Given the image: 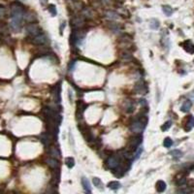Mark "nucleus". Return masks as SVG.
<instances>
[{
  "instance_id": "obj_13",
  "label": "nucleus",
  "mask_w": 194,
  "mask_h": 194,
  "mask_svg": "<svg viewBox=\"0 0 194 194\" xmlns=\"http://www.w3.org/2000/svg\"><path fill=\"white\" fill-rule=\"evenodd\" d=\"M82 185L84 187L87 193H91V187H90V182L87 178H82Z\"/></svg>"
},
{
  "instance_id": "obj_32",
  "label": "nucleus",
  "mask_w": 194,
  "mask_h": 194,
  "mask_svg": "<svg viewBox=\"0 0 194 194\" xmlns=\"http://www.w3.org/2000/svg\"><path fill=\"white\" fill-rule=\"evenodd\" d=\"M109 27L113 30V32H114V31H115V32H118V30H120V26H118V24H116V23H110V24H109Z\"/></svg>"
},
{
  "instance_id": "obj_15",
  "label": "nucleus",
  "mask_w": 194,
  "mask_h": 194,
  "mask_svg": "<svg viewBox=\"0 0 194 194\" xmlns=\"http://www.w3.org/2000/svg\"><path fill=\"white\" fill-rule=\"evenodd\" d=\"M192 127H194V116H188L186 125L184 126V129H185V131H189Z\"/></svg>"
},
{
  "instance_id": "obj_29",
  "label": "nucleus",
  "mask_w": 194,
  "mask_h": 194,
  "mask_svg": "<svg viewBox=\"0 0 194 194\" xmlns=\"http://www.w3.org/2000/svg\"><path fill=\"white\" fill-rule=\"evenodd\" d=\"M161 44L162 46L166 49H169V46H170V42H169L168 37H162L161 39Z\"/></svg>"
},
{
  "instance_id": "obj_19",
  "label": "nucleus",
  "mask_w": 194,
  "mask_h": 194,
  "mask_svg": "<svg viewBox=\"0 0 194 194\" xmlns=\"http://www.w3.org/2000/svg\"><path fill=\"white\" fill-rule=\"evenodd\" d=\"M162 11H163V13H164L167 17L172 16V14L174 13L173 9H172V8L169 6V5H163V6H162Z\"/></svg>"
},
{
  "instance_id": "obj_18",
  "label": "nucleus",
  "mask_w": 194,
  "mask_h": 194,
  "mask_svg": "<svg viewBox=\"0 0 194 194\" xmlns=\"http://www.w3.org/2000/svg\"><path fill=\"white\" fill-rule=\"evenodd\" d=\"M120 186H121L120 182H116V181L110 182L109 184H108V187H109L110 189H113V190L118 189V188H120Z\"/></svg>"
},
{
  "instance_id": "obj_28",
  "label": "nucleus",
  "mask_w": 194,
  "mask_h": 194,
  "mask_svg": "<svg viewBox=\"0 0 194 194\" xmlns=\"http://www.w3.org/2000/svg\"><path fill=\"white\" fill-rule=\"evenodd\" d=\"M49 12L51 13V15L52 16V17H54V16H56V14H57V12H56V8H55V6L54 4H52V5H49Z\"/></svg>"
},
{
  "instance_id": "obj_3",
  "label": "nucleus",
  "mask_w": 194,
  "mask_h": 194,
  "mask_svg": "<svg viewBox=\"0 0 194 194\" xmlns=\"http://www.w3.org/2000/svg\"><path fill=\"white\" fill-rule=\"evenodd\" d=\"M141 143H142V137H141V136H135V137H132V138H130V140L128 142L127 149H128V151H133L140 146Z\"/></svg>"
},
{
  "instance_id": "obj_27",
  "label": "nucleus",
  "mask_w": 194,
  "mask_h": 194,
  "mask_svg": "<svg viewBox=\"0 0 194 194\" xmlns=\"http://www.w3.org/2000/svg\"><path fill=\"white\" fill-rule=\"evenodd\" d=\"M125 109L127 113H132L133 111H134V105H133L131 101H127V105L125 106Z\"/></svg>"
},
{
  "instance_id": "obj_22",
  "label": "nucleus",
  "mask_w": 194,
  "mask_h": 194,
  "mask_svg": "<svg viewBox=\"0 0 194 194\" xmlns=\"http://www.w3.org/2000/svg\"><path fill=\"white\" fill-rule=\"evenodd\" d=\"M149 26L152 29H158L159 27V21H157L156 19H151V23H149Z\"/></svg>"
},
{
  "instance_id": "obj_31",
  "label": "nucleus",
  "mask_w": 194,
  "mask_h": 194,
  "mask_svg": "<svg viewBox=\"0 0 194 194\" xmlns=\"http://www.w3.org/2000/svg\"><path fill=\"white\" fill-rule=\"evenodd\" d=\"M171 126H172V121L168 120V121H166V122L161 126V130H162V131H167V130L170 128Z\"/></svg>"
},
{
  "instance_id": "obj_35",
  "label": "nucleus",
  "mask_w": 194,
  "mask_h": 194,
  "mask_svg": "<svg viewBox=\"0 0 194 194\" xmlns=\"http://www.w3.org/2000/svg\"><path fill=\"white\" fill-rule=\"evenodd\" d=\"M40 2H41V4L44 6V5H46L47 3H48V0H40Z\"/></svg>"
},
{
  "instance_id": "obj_16",
  "label": "nucleus",
  "mask_w": 194,
  "mask_h": 194,
  "mask_svg": "<svg viewBox=\"0 0 194 194\" xmlns=\"http://www.w3.org/2000/svg\"><path fill=\"white\" fill-rule=\"evenodd\" d=\"M135 90H136V92L139 93V94H145V92H146V87L144 85V84L142 82H140V83H138V84L135 85Z\"/></svg>"
},
{
  "instance_id": "obj_2",
  "label": "nucleus",
  "mask_w": 194,
  "mask_h": 194,
  "mask_svg": "<svg viewBox=\"0 0 194 194\" xmlns=\"http://www.w3.org/2000/svg\"><path fill=\"white\" fill-rule=\"evenodd\" d=\"M147 121H148V120H145V116H143V118H139L137 120H135L134 122L131 124L132 132L136 133V134H140V133H142L146 127Z\"/></svg>"
},
{
  "instance_id": "obj_6",
  "label": "nucleus",
  "mask_w": 194,
  "mask_h": 194,
  "mask_svg": "<svg viewBox=\"0 0 194 194\" xmlns=\"http://www.w3.org/2000/svg\"><path fill=\"white\" fill-rule=\"evenodd\" d=\"M26 32H27V34H29L30 36L34 37V36H37V35L40 34L41 28L37 25V24L30 23L26 26Z\"/></svg>"
},
{
  "instance_id": "obj_4",
  "label": "nucleus",
  "mask_w": 194,
  "mask_h": 194,
  "mask_svg": "<svg viewBox=\"0 0 194 194\" xmlns=\"http://www.w3.org/2000/svg\"><path fill=\"white\" fill-rule=\"evenodd\" d=\"M79 129L80 131H81L83 137L85 138V141H87V142H89V141H92L93 140V136H92V133H91L89 127L87 126L85 124H81V125H79Z\"/></svg>"
},
{
  "instance_id": "obj_33",
  "label": "nucleus",
  "mask_w": 194,
  "mask_h": 194,
  "mask_svg": "<svg viewBox=\"0 0 194 194\" xmlns=\"http://www.w3.org/2000/svg\"><path fill=\"white\" fill-rule=\"evenodd\" d=\"M121 56H122L123 59H125V60L132 59V55H131V54H130V52H123Z\"/></svg>"
},
{
  "instance_id": "obj_30",
  "label": "nucleus",
  "mask_w": 194,
  "mask_h": 194,
  "mask_svg": "<svg viewBox=\"0 0 194 194\" xmlns=\"http://www.w3.org/2000/svg\"><path fill=\"white\" fill-rule=\"evenodd\" d=\"M135 151H136V152H135V154H134V158L135 159H138L140 157V155L142 154V152H143V148H142V147H138V148L136 149Z\"/></svg>"
},
{
  "instance_id": "obj_5",
  "label": "nucleus",
  "mask_w": 194,
  "mask_h": 194,
  "mask_svg": "<svg viewBox=\"0 0 194 194\" xmlns=\"http://www.w3.org/2000/svg\"><path fill=\"white\" fill-rule=\"evenodd\" d=\"M120 157L118 156V155H113V156H110L109 158L107 159V162H106V165L107 167L111 169V170H114V169H116V167L120 164Z\"/></svg>"
},
{
  "instance_id": "obj_17",
  "label": "nucleus",
  "mask_w": 194,
  "mask_h": 194,
  "mask_svg": "<svg viewBox=\"0 0 194 194\" xmlns=\"http://www.w3.org/2000/svg\"><path fill=\"white\" fill-rule=\"evenodd\" d=\"M155 187H156L157 192H164L166 189V184L165 182L163 181H158L155 184Z\"/></svg>"
},
{
  "instance_id": "obj_1",
  "label": "nucleus",
  "mask_w": 194,
  "mask_h": 194,
  "mask_svg": "<svg viewBox=\"0 0 194 194\" xmlns=\"http://www.w3.org/2000/svg\"><path fill=\"white\" fill-rule=\"evenodd\" d=\"M11 13H12V21H11V27L13 30L18 31L21 28V21L24 15L23 8L21 4L19 3H13L11 7Z\"/></svg>"
},
{
  "instance_id": "obj_21",
  "label": "nucleus",
  "mask_w": 194,
  "mask_h": 194,
  "mask_svg": "<svg viewBox=\"0 0 194 194\" xmlns=\"http://www.w3.org/2000/svg\"><path fill=\"white\" fill-rule=\"evenodd\" d=\"M65 164L66 166H67L68 168H73L75 166V159L73 158V157H66L65 158Z\"/></svg>"
},
{
  "instance_id": "obj_14",
  "label": "nucleus",
  "mask_w": 194,
  "mask_h": 194,
  "mask_svg": "<svg viewBox=\"0 0 194 194\" xmlns=\"http://www.w3.org/2000/svg\"><path fill=\"white\" fill-rule=\"evenodd\" d=\"M191 107H192V102H191L190 100H185L184 102V104L182 105L181 110H182V112L187 113V112H189V110L191 109Z\"/></svg>"
},
{
  "instance_id": "obj_11",
  "label": "nucleus",
  "mask_w": 194,
  "mask_h": 194,
  "mask_svg": "<svg viewBox=\"0 0 194 194\" xmlns=\"http://www.w3.org/2000/svg\"><path fill=\"white\" fill-rule=\"evenodd\" d=\"M49 154L51 155L52 157H54V158H60V156H61V153H60L59 149H58L56 147H50V149H49Z\"/></svg>"
},
{
  "instance_id": "obj_9",
  "label": "nucleus",
  "mask_w": 194,
  "mask_h": 194,
  "mask_svg": "<svg viewBox=\"0 0 194 194\" xmlns=\"http://www.w3.org/2000/svg\"><path fill=\"white\" fill-rule=\"evenodd\" d=\"M46 163H47V165H48L50 168L52 169V170L59 168V163H58V161L54 158V157L51 156V157H49V158H47L46 159Z\"/></svg>"
},
{
  "instance_id": "obj_26",
  "label": "nucleus",
  "mask_w": 194,
  "mask_h": 194,
  "mask_svg": "<svg viewBox=\"0 0 194 194\" xmlns=\"http://www.w3.org/2000/svg\"><path fill=\"white\" fill-rule=\"evenodd\" d=\"M172 145H173V141H172L171 138H165L164 142H163V146L165 147V148H171Z\"/></svg>"
},
{
  "instance_id": "obj_34",
  "label": "nucleus",
  "mask_w": 194,
  "mask_h": 194,
  "mask_svg": "<svg viewBox=\"0 0 194 194\" xmlns=\"http://www.w3.org/2000/svg\"><path fill=\"white\" fill-rule=\"evenodd\" d=\"M5 15V7L0 5V18H2Z\"/></svg>"
},
{
  "instance_id": "obj_12",
  "label": "nucleus",
  "mask_w": 194,
  "mask_h": 194,
  "mask_svg": "<svg viewBox=\"0 0 194 194\" xmlns=\"http://www.w3.org/2000/svg\"><path fill=\"white\" fill-rule=\"evenodd\" d=\"M52 95H54V98L55 102H60V84L55 85V87L52 88Z\"/></svg>"
},
{
  "instance_id": "obj_20",
  "label": "nucleus",
  "mask_w": 194,
  "mask_h": 194,
  "mask_svg": "<svg viewBox=\"0 0 194 194\" xmlns=\"http://www.w3.org/2000/svg\"><path fill=\"white\" fill-rule=\"evenodd\" d=\"M169 154H170L172 157H174V158H181L182 156V152L180 151V149H173V151L169 152Z\"/></svg>"
},
{
  "instance_id": "obj_25",
  "label": "nucleus",
  "mask_w": 194,
  "mask_h": 194,
  "mask_svg": "<svg viewBox=\"0 0 194 194\" xmlns=\"http://www.w3.org/2000/svg\"><path fill=\"white\" fill-rule=\"evenodd\" d=\"M176 184L177 185H179V186H184V185L186 184V179H185V177H182V178L180 179H177Z\"/></svg>"
},
{
  "instance_id": "obj_8",
  "label": "nucleus",
  "mask_w": 194,
  "mask_h": 194,
  "mask_svg": "<svg viewBox=\"0 0 194 194\" xmlns=\"http://www.w3.org/2000/svg\"><path fill=\"white\" fill-rule=\"evenodd\" d=\"M182 48L186 52L192 54H194V44L191 42L190 40H185L184 43H182Z\"/></svg>"
},
{
  "instance_id": "obj_7",
  "label": "nucleus",
  "mask_w": 194,
  "mask_h": 194,
  "mask_svg": "<svg viewBox=\"0 0 194 194\" xmlns=\"http://www.w3.org/2000/svg\"><path fill=\"white\" fill-rule=\"evenodd\" d=\"M47 42H48L47 36L45 34H42V33H40L37 36H34L32 39V43L35 44V45H44Z\"/></svg>"
},
{
  "instance_id": "obj_10",
  "label": "nucleus",
  "mask_w": 194,
  "mask_h": 194,
  "mask_svg": "<svg viewBox=\"0 0 194 194\" xmlns=\"http://www.w3.org/2000/svg\"><path fill=\"white\" fill-rule=\"evenodd\" d=\"M52 136L50 134L49 132H45L42 134V143L44 144V146L46 147V148H48L50 147L52 143Z\"/></svg>"
},
{
  "instance_id": "obj_23",
  "label": "nucleus",
  "mask_w": 194,
  "mask_h": 194,
  "mask_svg": "<svg viewBox=\"0 0 194 194\" xmlns=\"http://www.w3.org/2000/svg\"><path fill=\"white\" fill-rule=\"evenodd\" d=\"M92 182H93V184L95 185V186H96L97 188H100V189H103V188H102V186H103V184H102L101 180L99 179V178H93V179H92Z\"/></svg>"
},
{
  "instance_id": "obj_24",
  "label": "nucleus",
  "mask_w": 194,
  "mask_h": 194,
  "mask_svg": "<svg viewBox=\"0 0 194 194\" xmlns=\"http://www.w3.org/2000/svg\"><path fill=\"white\" fill-rule=\"evenodd\" d=\"M106 15H107L108 18H110V19H118V14H116V13L113 12V11H107V12H106Z\"/></svg>"
}]
</instances>
